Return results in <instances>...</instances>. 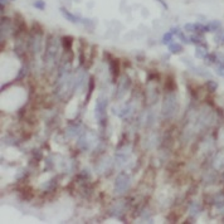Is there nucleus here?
Segmentation results:
<instances>
[{
  "label": "nucleus",
  "mask_w": 224,
  "mask_h": 224,
  "mask_svg": "<svg viewBox=\"0 0 224 224\" xmlns=\"http://www.w3.org/2000/svg\"><path fill=\"white\" fill-rule=\"evenodd\" d=\"M216 39H219V40H221V42L224 43V30H221V32L216 35Z\"/></svg>",
  "instance_id": "nucleus-12"
},
{
  "label": "nucleus",
  "mask_w": 224,
  "mask_h": 224,
  "mask_svg": "<svg viewBox=\"0 0 224 224\" xmlns=\"http://www.w3.org/2000/svg\"><path fill=\"white\" fill-rule=\"evenodd\" d=\"M130 185V179L126 174H121L117 179H116V183H115V188L119 193H122L125 191Z\"/></svg>",
  "instance_id": "nucleus-2"
},
{
  "label": "nucleus",
  "mask_w": 224,
  "mask_h": 224,
  "mask_svg": "<svg viewBox=\"0 0 224 224\" xmlns=\"http://www.w3.org/2000/svg\"><path fill=\"white\" fill-rule=\"evenodd\" d=\"M61 14H62L68 22H71V23H77V22H78V18H77L76 15H73L72 13H69L66 8H61Z\"/></svg>",
  "instance_id": "nucleus-3"
},
{
  "label": "nucleus",
  "mask_w": 224,
  "mask_h": 224,
  "mask_svg": "<svg viewBox=\"0 0 224 224\" xmlns=\"http://www.w3.org/2000/svg\"><path fill=\"white\" fill-rule=\"evenodd\" d=\"M190 40H191V43H196V44H199V43L203 42V38H201L200 35H193V37L190 38Z\"/></svg>",
  "instance_id": "nucleus-9"
},
{
  "label": "nucleus",
  "mask_w": 224,
  "mask_h": 224,
  "mask_svg": "<svg viewBox=\"0 0 224 224\" xmlns=\"http://www.w3.org/2000/svg\"><path fill=\"white\" fill-rule=\"evenodd\" d=\"M216 73H218L219 76L224 77V63H223V64H220V66L216 68Z\"/></svg>",
  "instance_id": "nucleus-10"
},
{
  "label": "nucleus",
  "mask_w": 224,
  "mask_h": 224,
  "mask_svg": "<svg viewBox=\"0 0 224 224\" xmlns=\"http://www.w3.org/2000/svg\"><path fill=\"white\" fill-rule=\"evenodd\" d=\"M169 51L171 52V53H174V54H176V53H180L181 51H183V48H181V45L179 44V43H170L169 44Z\"/></svg>",
  "instance_id": "nucleus-5"
},
{
  "label": "nucleus",
  "mask_w": 224,
  "mask_h": 224,
  "mask_svg": "<svg viewBox=\"0 0 224 224\" xmlns=\"http://www.w3.org/2000/svg\"><path fill=\"white\" fill-rule=\"evenodd\" d=\"M163 109H164V115L166 117H170V116H173L175 114V111H176V99H175L174 94H169L166 97V101L164 102Z\"/></svg>",
  "instance_id": "nucleus-1"
},
{
  "label": "nucleus",
  "mask_w": 224,
  "mask_h": 224,
  "mask_svg": "<svg viewBox=\"0 0 224 224\" xmlns=\"http://www.w3.org/2000/svg\"><path fill=\"white\" fill-rule=\"evenodd\" d=\"M171 39H173V33L169 32V33L164 34V37H163V43H164V44H169V42H170Z\"/></svg>",
  "instance_id": "nucleus-7"
},
{
  "label": "nucleus",
  "mask_w": 224,
  "mask_h": 224,
  "mask_svg": "<svg viewBox=\"0 0 224 224\" xmlns=\"http://www.w3.org/2000/svg\"><path fill=\"white\" fill-rule=\"evenodd\" d=\"M195 56H196L198 58H201V59H206V57H208V52H206V48H204V47H200V45H198V47H196V51H195Z\"/></svg>",
  "instance_id": "nucleus-4"
},
{
  "label": "nucleus",
  "mask_w": 224,
  "mask_h": 224,
  "mask_svg": "<svg viewBox=\"0 0 224 224\" xmlns=\"http://www.w3.org/2000/svg\"><path fill=\"white\" fill-rule=\"evenodd\" d=\"M208 28H209V32L216 30V29H219V28H220V22H218V20H215V22H211V23L208 25Z\"/></svg>",
  "instance_id": "nucleus-6"
},
{
  "label": "nucleus",
  "mask_w": 224,
  "mask_h": 224,
  "mask_svg": "<svg viewBox=\"0 0 224 224\" xmlns=\"http://www.w3.org/2000/svg\"><path fill=\"white\" fill-rule=\"evenodd\" d=\"M35 8H38L39 10H43L44 8H45V4H44V2H43V0H37V2L33 4Z\"/></svg>",
  "instance_id": "nucleus-8"
},
{
  "label": "nucleus",
  "mask_w": 224,
  "mask_h": 224,
  "mask_svg": "<svg viewBox=\"0 0 224 224\" xmlns=\"http://www.w3.org/2000/svg\"><path fill=\"white\" fill-rule=\"evenodd\" d=\"M208 87H209L210 91H214V89L216 88V83H215L214 81H209V82H208Z\"/></svg>",
  "instance_id": "nucleus-11"
}]
</instances>
